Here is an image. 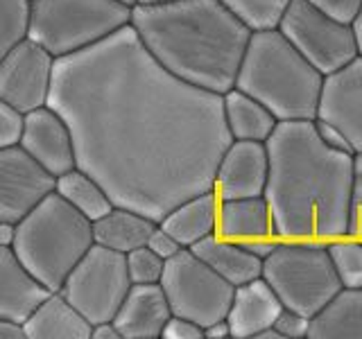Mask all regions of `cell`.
Here are the masks:
<instances>
[{
	"label": "cell",
	"mask_w": 362,
	"mask_h": 339,
	"mask_svg": "<svg viewBox=\"0 0 362 339\" xmlns=\"http://www.w3.org/2000/svg\"><path fill=\"white\" fill-rule=\"evenodd\" d=\"M48 107L73 133L77 167L107 190L113 206L156 224L181 201L213 190L233 141L222 95L168 73L132 25L54 59Z\"/></svg>",
	"instance_id": "6da1fadb"
},
{
	"label": "cell",
	"mask_w": 362,
	"mask_h": 339,
	"mask_svg": "<svg viewBox=\"0 0 362 339\" xmlns=\"http://www.w3.org/2000/svg\"><path fill=\"white\" fill-rule=\"evenodd\" d=\"M269 206L279 240L331 242L349 233L356 154L326 147L315 120H283L265 141Z\"/></svg>",
	"instance_id": "7a4b0ae2"
},
{
	"label": "cell",
	"mask_w": 362,
	"mask_h": 339,
	"mask_svg": "<svg viewBox=\"0 0 362 339\" xmlns=\"http://www.w3.org/2000/svg\"><path fill=\"white\" fill-rule=\"evenodd\" d=\"M129 25L168 73L218 95L235 86L252 37L220 0L134 5Z\"/></svg>",
	"instance_id": "3957f363"
},
{
	"label": "cell",
	"mask_w": 362,
	"mask_h": 339,
	"mask_svg": "<svg viewBox=\"0 0 362 339\" xmlns=\"http://www.w3.org/2000/svg\"><path fill=\"white\" fill-rule=\"evenodd\" d=\"M235 88L265 105L279 122L315 120L324 75L279 30L252 32Z\"/></svg>",
	"instance_id": "277c9868"
},
{
	"label": "cell",
	"mask_w": 362,
	"mask_h": 339,
	"mask_svg": "<svg viewBox=\"0 0 362 339\" xmlns=\"http://www.w3.org/2000/svg\"><path fill=\"white\" fill-rule=\"evenodd\" d=\"M93 244V224L57 192H50L16 222L14 254L30 274L50 292H59L66 276Z\"/></svg>",
	"instance_id": "5b68a950"
},
{
	"label": "cell",
	"mask_w": 362,
	"mask_h": 339,
	"mask_svg": "<svg viewBox=\"0 0 362 339\" xmlns=\"http://www.w3.org/2000/svg\"><path fill=\"white\" fill-rule=\"evenodd\" d=\"M129 18L132 5L120 0H32L28 39L59 59L111 37Z\"/></svg>",
	"instance_id": "8992f818"
},
{
	"label": "cell",
	"mask_w": 362,
	"mask_h": 339,
	"mask_svg": "<svg viewBox=\"0 0 362 339\" xmlns=\"http://www.w3.org/2000/svg\"><path fill=\"white\" fill-rule=\"evenodd\" d=\"M260 276L276 292L283 308L308 319L342 290L328 246L320 240H279L263 260Z\"/></svg>",
	"instance_id": "52a82bcc"
},
{
	"label": "cell",
	"mask_w": 362,
	"mask_h": 339,
	"mask_svg": "<svg viewBox=\"0 0 362 339\" xmlns=\"http://www.w3.org/2000/svg\"><path fill=\"white\" fill-rule=\"evenodd\" d=\"M158 285L168 299L170 312L186 316L202 328L226 319L235 290L190 249H179L165 260Z\"/></svg>",
	"instance_id": "ba28073f"
},
{
	"label": "cell",
	"mask_w": 362,
	"mask_h": 339,
	"mask_svg": "<svg viewBox=\"0 0 362 339\" xmlns=\"http://www.w3.org/2000/svg\"><path fill=\"white\" fill-rule=\"evenodd\" d=\"M129 287L132 280L124 254L111 251L93 242L66 276L59 292L90 326H95L102 321H113Z\"/></svg>",
	"instance_id": "9c48e42d"
},
{
	"label": "cell",
	"mask_w": 362,
	"mask_h": 339,
	"mask_svg": "<svg viewBox=\"0 0 362 339\" xmlns=\"http://www.w3.org/2000/svg\"><path fill=\"white\" fill-rule=\"evenodd\" d=\"M276 30L324 77L342 71L358 56L354 28L326 16L308 0H290Z\"/></svg>",
	"instance_id": "30bf717a"
},
{
	"label": "cell",
	"mask_w": 362,
	"mask_h": 339,
	"mask_svg": "<svg viewBox=\"0 0 362 339\" xmlns=\"http://www.w3.org/2000/svg\"><path fill=\"white\" fill-rule=\"evenodd\" d=\"M54 56L32 39L16 43L0 59V100L21 113L48 105Z\"/></svg>",
	"instance_id": "8fae6325"
},
{
	"label": "cell",
	"mask_w": 362,
	"mask_h": 339,
	"mask_svg": "<svg viewBox=\"0 0 362 339\" xmlns=\"http://www.w3.org/2000/svg\"><path fill=\"white\" fill-rule=\"evenodd\" d=\"M54 192V177L21 145L0 150V220L18 222Z\"/></svg>",
	"instance_id": "7c38bea8"
},
{
	"label": "cell",
	"mask_w": 362,
	"mask_h": 339,
	"mask_svg": "<svg viewBox=\"0 0 362 339\" xmlns=\"http://www.w3.org/2000/svg\"><path fill=\"white\" fill-rule=\"evenodd\" d=\"M317 118L335 124L349 138L354 154H362V54L324 77Z\"/></svg>",
	"instance_id": "4fadbf2b"
},
{
	"label": "cell",
	"mask_w": 362,
	"mask_h": 339,
	"mask_svg": "<svg viewBox=\"0 0 362 339\" xmlns=\"http://www.w3.org/2000/svg\"><path fill=\"white\" fill-rule=\"evenodd\" d=\"M18 145L54 179L77 167L73 133L66 120L48 105L25 113Z\"/></svg>",
	"instance_id": "5bb4252c"
},
{
	"label": "cell",
	"mask_w": 362,
	"mask_h": 339,
	"mask_svg": "<svg viewBox=\"0 0 362 339\" xmlns=\"http://www.w3.org/2000/svg\"><path fill=\"white\" fill-rule=\"evenodd\" d=\"M267 147L258 141H231L224 150L213 179L220 199L260 197L267 184Z\"/></svg>",
	"instance_id": "9a60e30c"
},
{
	"label": "cell",
	"mask_w": 362,
	"mask_h": 339,
	"mask_svg": "<svg viewBox=\"0 0 362 339\" xmlns=\"http://www.w3.org/2000/svg\"><path fill=\"white\" fill-rule=\"evenodd\" d=\"M283 303L263 276L243 282L233 290V299L226 312L231 339H254L260 331L274 326Z\"/></svg>",
	"instance_id": "2e32d148"
},
{
	"label": "cell",
	"mask_w": 362,
	"mask_h": 339,
	"mask_svg": "<svg viewBox=\"0 0 362 339\" xmlns=\"http://www.w3.org/2000/svg\"><path fill=\"white\" fill-rule=\"evenodd\" d=\"M170 314L173 312L158 282L132 285L113 316V323L122 339H161Z\"/></svg>",
	"instance_id": "e0dca14e"
},
{
	"label": "cell",
	"mask_w": 362,
	"mask_h": 339,
	"mask_svg": "<svg viewBox=\"0 0 362 339\" xmlns=\"http://www.w3.org/2000/svg\"><path fill=\"white\" fill-rule=\"evenodd\" d=\"M50 290L34 278L11 246H0V319L23 323Z\"/></svg>",
	"instance_id": "ac0fdd59"
},
{
	"label": "cell",
	"mask_w": 362,
	"mask_h": 339,
	"mask_svg": "<svg viewBox=\"0 0 362 339\" xmlns=\"http://www.w3.org/2000/svg\"><path fill=\"white\" fill-rule=\"evenodd\" d=\"M25 339H90V326L62 292H50L21 323Z\"/></svg>",
	"instance_id": "d6986e66"
},
{
	"label": "cell",
	"mask_w": 362,
	"mask_h": 339,
	"mask_svg": "<svg viewBox=\"0 0 362 339\" xmlns=\"http://www.w3.org/2000/svg\"><path fill=\"white\" fill-rule=\"evenodd\" d=\"M218 208L220 197L213 190H206L181 201L179 206L165 213L158 224L175 237L181 249H190L218 231Z\"/></svg>",
	"instance_id": "ffe728a7"
},
{
	"label": "cell",
	"mask_w": 362,
	"mask_h": 339,
	"mask_svg": "<svg viewBox=\"0 0 362 339\" xmlns=\"http://www.w3.org/2000/svg\"><path fill=\"white\" fill-rule=\"evenodd\" d=\"M218 235L233 242H249L260 237H276L274 222L265 197H238L220 199Z\"/></svg>",
	"instance_id": "44dd1931"
},
{
	"label": "cell",
	"mask_w": 362,
	"mask_h": 339,
	"mask_svg": "<svg viewBox=\"0 0 362 339\" xmlns=\"http://www.w3.org/2000/svg\"><path fill=\"white\" fill-rule=\"evenodd\" d=\"M190 251L204 260L213 271H218L224 280H229L233 287L258 278L260 269H263V260L249 254L240 242L226 240L218 233L192 244Z\"/></svg>",
	"instance_id": "7402d4cb"
},
{
	"label": "cell",
	"mask_w": 362,
	"mask_h": 339,
	"mask_svg": "<svg viewBox=\"0 0 362 339\" xmlns=\"http://www.w3.org/2000/svg\"><path fill=\"white\" fill-rule=\"evenodd\" d=\"M90 224H93V242L118 254H129L134 249L145 246L156 226L152 218L124 206H113Z\"/></svg>",
	"instance_id": "603a6c76"
},
{
	"label": "cell",
	"mask_w": 362,
	"mask_h": 339,
	"mask_svg": "<svg viewBox=\"0 0 362 339\" xmlns=\"http://www.w3.org/2000/svg\"><path fill=\"white\" fill-rule=\"evenodd\" d=\"M308 339H362V290H339L310 316Z\"/></svg>",
	"instance_id": "cb8c5ba5"
},
{
	"label": "cell",
	"mask_w": 362,
	"mask_h": 339,
	"mask_svg": "<svg viewBox=\"0 0 362 339\" xmlns=\"http://www.w3.org/2000/svg\"><path fill=\"white\" fill-rule=\"evenodd\" d=\"M222 109L226 129L233 141L265 143L279 122L265 105H260L258 100L238 90L235 86L222 95Z\"/></svg>",
	"instance_id": "d4e9b609"
},
{
	"label": "cell",
	"mask_w": 362,
	"mask_h": 339,
	"mask_svg": "<svg viewBox=\"0 0 362 339\" xmlns=\"http://www.w3.org/2000/svg\"><path fill=\"white\" fill-rule=\"evenodd\" d=\"M54 192L71 203L73 208H77L84 218H88L90 222L102 218V215L113 208V201L107 195V190L102 188L93 177L86 174L84 170H79V167H73V170H68V172L57 177Z\"/></svg>",
	"instance_id": "484cf974"
},
{
	"label": "cell",
	"mask_w": 362,
	"mask_h": 339,
	"mask_svg": "<svg viewBox=\"0 0 362 339\" xmlns=\"http://www.w3.org/2000/svg\"><path fill=\"white\" fill-rule=\"evenodd\" d=\"M249 32L276 30L290 0H220Z\"/></svg>",
	"instance_id": "4316f807"
},
{
	"label": "cell",
	"mask_w": 362,
	"mask_h": 339,
	"mask_svg": "<svg viewBox=\"0 0 362 339\" xmlns=\"http://www.w3.org/2000/svg\"><path fill=\"white\" fill-rule=\"evenodd\" d=\"M326 246L342 287L362 290V240L346 235L326 242Z\"/></svg>",
	"instance_id": "83f0119b"
},
{
	"label": "cell",
	"mask_w": 362,
	"mask_h": 339,
	"mask_svg": "<svg viewBox=\"0 0 362 339\" xmlns=\"http://www.w3.org/2000/svg\"><path fill=\"white\" fill-rule=\"evenodd\" d=\"M30 3L28 0H0V59L16 43L28 39Z\"/></svg>",
	"instance_id": "f1b7e54d"
},
{
	"label": "cell",
	"mask_w": 362,
	"mask_h": 339,
	"mask_svg": "<svg viewBox=\"0 0 362 339\" xmlns=\"http://www.w3.org/2000/svg\"><path fill=\"white\" fill-rule=\"evenodd\" d=\"M124 263H127V274L132 285H150V282H158L163 274L165 260L158 258L150 246H139L134 251L124 254Z\"/></svg>",
	"instance_id": "f546056e"
},
{
	"label": "cell",
	"mask_w": 362,
	"mask_h": 339,
	"mask_svg": "<svg viewBox=\"0 0 362 339\" xmlns=\"http://www.w3.org/2000/svg\"><path fill=\"white\" fill-rule=\"evenodd\" d=\"M346 235L362 240V154H356L354 158V192H351Z\"/></svg>",
	"instance_id": "4dcf8cb0"
},
{
	"label": "cell",
	"mask_w": 362,
	"mask_h": 339,
	"mask_svg": "<svg viewBox=\"0 0 362 339\" xmlns=\"http://www.w3.org/2000/svg\"><path fill=\"white\" fill-rule=\"evenodd\" d=\"M23 118H25V113L16 111L7 102L0 100V150L18 145L23 133Z\"/></svg>",
	"instance_id": "1f68e13d"
},
{
	"label": "cell",
	"mask_w": 362,
	"mask_h": 339,
	"mask_svg": "<svg viewBox=\"0 0 362 339\" xmlns=\"http://www.w3.org/2000/svg\"><path fill=\"white\" fill-rule=\"evenodd\" d=\"M274 328L281 333L283 339H308L310 319L294 310L283 308L274 321Z\"/></svg>",
	"instance_id": "d6a6232c"
},
{
	"label": "cell",
	"mask_w": 362,
	"mask_h": 339,
	"mask_svg": "<svg viewBox=\"0 0 362 339\" xmlns=\"http://www.w3.org/2000/svg\"><path fill=\"white\" fill-rule=\"evenodd\" d=\"M308 3L324 11L326 16H331L339 23H346V25L356 20L362 7V0H308Z\"/></svg>",
	"instance_id": "836d02e7"
},
{
	"label": "cell",
	"mask_w": 362,
	"mask_h": 339,
	"mask_svg": "<svg viewBox=\"0 0 362 339\" xmlns=\"http://www.w3.org/2000/svg\"><path fill=\"white\" fill-rule=\"evenodd\" d=\"M161 339H204V328L186 316L170 314L161 331Z\"/></svg>",
	"instance_id": "e575fe53"
},
{
	"label": "cell",
	"mask_w": 362,
	"mask_h": 339,
	"mask_svg": "<svg viewBox=\"0 0 362 339\" xmlns=\"http://www.w3.org/2000/svg\"><path fill=\"white\" fill-rule=\"evenodd\" d=\"M315 129H317V136H320L322 143H324L326 147H331V150H337V152L354 154V147H351L349 138L335 127V124L326 122V120H320V118H315Z\"/></svg>",
	"instance_id": "d590c367"
},
{
	"label": "cell",
	"mask_w": 362,
	"mask_h": 339,
	"mask_svg": "<svg viewBox=\"0 0 362 339\" xmlns=\"http://www.w3.org/2000/svg\"><path fill=\"white\" fill-rule=\"evenodd\" d=\"M147 246H150L152 251H154L158 258H163V260L173 258V256L179 251V249H181L179 242L163 229L161 224H156V226H154V231L150 233V237H147Z\"/></svg>",
	"instance_id": "8d00e7d4"
},
{
	"label": "cell",
	"mask_w": 362,
	"mask_h": 339,
	"mask_svg": "<svg viewBox=\"0 0 362 339\" xmlns=\"http://www.w3.org/2000/svg\"><path fill=\"white\" fill-rule=\"evenodd\" d=\"M249 254H254L256 258L265 260L272 251H274V246L279 244V237H260V240H249V242H240Z\"/></svg>",
	"instance_id": "74e56055"
},
{
	"label": "cell",
	"mask_w": 362,
	"mask_h": 339,
	"mask_svg": "<svg viewBox=\"0 0 362 339\" xmlns=\"http://www.w3.org/2000/svg\"><path fill=\"white\" fill-rule=\"evenodd\" d=\"M90 339H122L113 321H102L90 328Z\"/></svg>",
	"instance_id": "f35d334b"
},
{
	"label": "cell",
	"mask_w": 362,
	"mask_h": 339,
	"mask_svg": "<svg viewBox=\"0 0 362 339\" xmlns=\"http://www.w3.org/2000/svg\"><path fill=\"white\" fill-rule=\"evenodd\" d=\"M231 333H229V323L226 319H220V321H213L204 328V339H229Z\"/></svg>",
	"instance_id": "ab89813d"
},
{
	"label": "cell",
	"mask_w": 362,
	"mask_h": 339,
	"mask_svg": "<svg viewBox=\"0 0 362 339\" xmlns=\"http://www.w3.org/2000/svg\"><path fill=\"white\" fill-rule=\"evenodd\" d=\"M0 339H25L23 326L21 323H14V321L0 319Z\"/></svg>",
	"instance_id": "60d3db41"
},
{
	"label": "cell",
	"mask_w": 362,
	"mask_h": 339,
	"mask_svg": "<svg viewBox=\"0 0 362 339\" xmlns=\"http://www.w3.org/2000/svg\"><path fill=\"white\" fill-rule=\"evenodd\" d=\"M16 237V224L0 220V246H11Z\"/></svg>",
	"instance_id": "b9f144b4"
},
{
	"label": "cell",
	"mask_w": 362,
	"mask_h": 339,
	"mask_svg": "<svg viewBox=\"0 0 362 339\" xmlns=\"http://www.w3.org/2000/svg\"><path fill=\"white\" fill-rule=\"evenodd\" d=\"M351 28H354V34H356V43H358V54H362V7H360V14L356 16V20L351 23Z\"/></svg>",
	"instance_id": "7bdbcfd3"
},
{
	"label": "cell",
	"mask_w": 362,
	"mask_h": 339,
	"mask_svg": "<svg viewBox=\"0 0 362 339\" xmlns=\"http://www.w3.org/2000/svg\"><path fill=\"white\" fill-rule=\"evenodd\" d=\"M161 3H175V0H136V5H161Z\"/></svg>",
	"instance_id": "ee69618b"
},
{
	"label": "cell",
	"mask_w": 362,
	"mask_h": 339,
	"mask_svg": "<svg viewBox=\"0 0 362 339\" xmlns=\"http://www.w3.org/2000/svg\"><path fill=\"white\" fill-rule=\"evenodd\" d=\"M120 3H124V5H132V7H134V5H136V0H120Z\"/></svg>",
	"instance_id": "f6af8a7d"
},
{
	"label": "cell",
	"mask_w": 362,
	"mask_h": 339,
	"mask_svg": "<svg viewBox=\"0 0 362 339\" xmlns=\"http://www.w3.org/2000/svg\"><path fill=\"white\" fill-rule=\"evenodd\" d=\"M28 3H32V0H28Z\"/></svg>",
	"instance_id": "bcb514c9"
}]
</instances>
